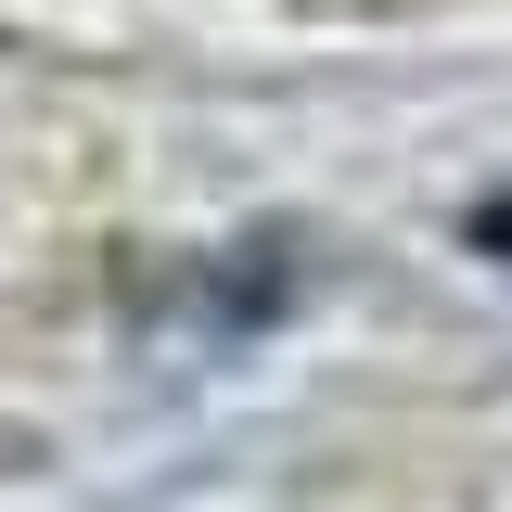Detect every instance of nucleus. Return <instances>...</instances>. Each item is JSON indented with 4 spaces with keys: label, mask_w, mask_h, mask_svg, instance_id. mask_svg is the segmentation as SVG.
<instances>
[{
    "label": "nucleus",
    "mask_w": 512,
    "mask_h": 512,
    "mask_svg": "<svg viewBox=\"0 0 512 512\" xmlns=\"http://www.w3.org/2000/svg\"><path fill=\"white\" fill-rule=\"evenodd\" d=\"M474 244H487V256L512 269V205H487V218H474Z\"/></svg>",
    "instance_id": "nucleus-1"
}]
</instances>
